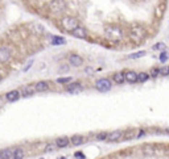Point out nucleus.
Segmentation results:
<instances>
[{
	"instance_id": "1",
	"label": "nucleus",
	"mask_w": 169,
	"mask_h": 159,
	"mask_svg": "<svg viewBox=\"0 0 169 159\" xmlns=\"http://www.w3.org/2000/svg\"><path fill=\"white\" fill-rule=\"evenodd\" d=\"M24 158V150L21 147H7L0 150V159H21Z\"/></svg>"
},
{
	"instance_id": "2",
	"label": "nucleus",
	"mask_w": 169,
	"mask_h": 159,
	"mask_svg": "<svg viewBox=\"0 0 169 159\" xmlns=\"http://www.w3.org/2000/svg\"><path fill=\"white\" fill-rule=\"evenodd\" d=\"M49 12L53 14H60L66 9V0H50L48 4Z\"/></svg>"
},
{
	"instance_id": "3",
	"label": "nucleus",
	"mask_w": 169,
	"mask_h": 159,
	"mask_svg": "<svg viewBox=\"0 0 169 159\" xmlns=\"http://www.w3.org/2000/svg\"><path fill=\"white\" fill-rule=\"evenodd\" d=\"M105 36L111 41H120L123 38V30L118 26H107L105 29Z\"/></svg>"
},
{
	"instance_id": "4",
	"label": "nucleus",
	"mask_w": 169,
	"mask_h": 159,
	"mask_svg": "<svg viewBox=\"0 0 169 159\" xmlns=\"http://www.w3.org/2000/svg\"><path fill=\"white\" fill-rule=\"evenodd\" d=\"M145 36V29L144 26H141V25L139 24H135L134 26L131 28V38L135 39V41H140V39H143Z\"/></svg>"
},
{
	"instance_id": "5",
	"label": "nucleus",
	"mask_w": 169,
	"mask_h": 159,
	"mask_svg": "<svg viewBox=\"0 0 169 159\" xmlns=\"http://www.w3.org/2000/svg\"><path fill=\"white\" fill-rule=\"evenodd\" d=\"M111 87H112V83L107 78H102L95 82V89H98L99 92H109Z\"/></svg>"
},
{
	"instance_id": "6",
	"label": "nucleus",
	"mask_w": 169,
	"mask_h": 159,
	"mask_svg": "<svg viewBox=\"0 0 169 159\" xmlns=\"http://www.w3.org/2000/svg\"><path fill=\"white\" fill-rule=\"evenodd\" d=\"M80 25V23H78V20L75 19V17H71V16H65L62 19V26L66 29V30L71 32L73 29H75Z\"/></svg>"
},
{
	"instance_id": "7",
	"label": "nucleus",
	"mask_w": 169,
	"mask_h": 159,
	"mask_svg": "<svg viewBox=\"0 0 169 159\" xmlns=\"http://www.w3.org/2000/svg\"><path fill=\"white\" fill-rule=\"evenodd\" d=\"M12 57V51L7 46H2L0 48V63H7Z\"/></svg>"
},
{
	"instance_id": "8",
	"label": "nucleus",
	"mask_w": 169,
	"mask_h": 159,
	"mask_svg": "<svg viewBox=\"0 0 169 159\" xmlns=\"http://www.w3.org/2000/svg\"><path fill=\"white\" fill-rule=\"evenodd\" d=\"M19 91H20V95L23 97H29L33 95V93H36V88H34V86H32V84H25V86H21V88Z\"/></svg>"
},
{
	"instance_id": "9",
	"label": "nucleus",
	"mask_w": 169,
	"mask_h": 159,
	"mask_svg": "<svg viewBox=\"0 0 169 159\" xmlns=\"http://www.w3.org/2000/svg\"><path fill=\"white\" fill-rule=\"evenodd\" d=\"M66 91L69 93H80L83 91V86L81 83H77V82H73V83H69L66 87Z\"/></svg>"
},
{
	"instance_id": "10",
	"label": "nucleus",
	"mask_w": 169,
	"mask_h": 159,
	"mask_svg": "<svg viewBox=\"0 0 169 159\" xmlns=\"http://www.w3.org/2000/svg\"><path fill=\"white\" fill-rule=\"evenodd\" d=\"M69 63L73 67H81L83 64V58L81 55H78V54H71L69 57Z\"/></svg>"
},
{
	"instance_id": "11",
	"label": "nucleus",
	"mask_w": 169,
	"mask_h": 159,
	"mask_svg": "<svg viewBox=\"0 0 169 159\" xmlns=\"http://www.w3.org/2000/svg\"><path fill=\"white\" fill-rule=\"evenodd\" d=\"M123 134L124 133L122 132V130H114V132L109 133L106 141H109V142H118V141H120L123 138Z\"/></svg>"
},
{
	"instance_id": "12",
	"label": "nucleus",
	"mask_w": 169,
	"mask_h": 159,
	"mask_svg": "<svg viewBox=\"0 0 169 159\" xmlns=\"http://www.w3.org/2000/svg\"><path fill=\"white\" fill-rule=\"evenodd\" d=\"M71 34H73L74 37H77V38L85 39L86 37H87V30H86V28H83V26H80V25H78L77 28L71 30Z\"/></svg>"
},
{
	"instance_id": "13",
	"label": "nucleus",
	"mask_w": 169,
	"mask_h": 159,
	"mask_svg": "<svg viewBox=\"0 0 169 159\" xmlns=\"http://www.w3.org/2000/svg\"><path fill=\"white\" fill-rule=\"evenodd\" d=\"M20 91L19 89H12V91L7 92L5 93V100L8 101V103H15V101H17L20 99Z\"/></svg>"
},
{
	"instance_id": "14",
	"label": "nucleus",
	"mask_w": 169,
	"mask_h": 159,
	"mask_svg": "<svg viewBox=\"0 0 169 159\" xmlns=\"http://www.w3.org/2000/svg\"><path fill=\"white\" fill-rule=\"evenodd\" d=\"M56 146L58 147V149H65V147H67L70 145V138L69 137H66V136H63V137H58V138L56 139Z\"/></svg>"
},
{
	"instance_id": "15",
	"label": "nucleus",
	"mask_w": 169,
	"mask_h": 159,
	"mask_svg": "<svg viewBox=\"0 0 169 159\" xmlns=\"http://www.w3.org/2000/svg\"><path fill=\"white\" fill-rule=\"evenodd\" d=\"M124 78H125V82L127 83H138V72L132 71V70H128L124 72Z\"/></svg>"
},
{
	"instance_id": "16",
	"label": "nucleus",
	"mask_w": 169,
	"mask_h": 159,
	"mask_svg": "<svg viewBox=\"0 0 169 159\" xmlns=\"http://www.w3.org/2000/svg\"><path fill=\"white\" fill-rule=\"evenodd\" d=\"M34 88H36V92H46L49 89V84L45 80H40L34 84Z\"/></svg>"
},
{
	"instance_id": "17",
	"label": "nucleus",
	"mask_w": 169,
	"mask_h": 159,
	"mask_svg": "<svg viewBox=\"0 0 169 159\" xmlns=\"http://www.w3.org/2000/svg\"><path fill=\"white\" fill-rule=\"evenodd\" d=\"M83 143H85V137L82 136L75 134L70 138V145H73V146H82Z\"/></svg>"
},
{
	"instance_id": "18",
	"label": "nucleus",
	"mask_w": 169,
	"mask_h": 159,
	"mask_svg": "<svg viewBox=\"0 0 169 159\" xmlns=\"http://www.w3.org/2000/svg\"><path fill=\"white\" fill-rule=\"evenodd\" d=\"M112 80L116 83V84H123V83L125 82V78H124V72H115L114 76H112Z\"/></svg>"
},
{
	"instance_id": "19",
	"label": "nucleus",
	"mask_w": 169,
	"mask_h": 159,
	"mask_svg": "<svg viewBox=\"0 0 169 159\" xmlns=\"http://www.w3.org/2000/svg\"><path fill=\"white\" fill-rule=\"evenodd\" d=\"M50 43L54 46H58V45H65L66 43V39H65L63 37H61V36H53L52 37V41H50Z\"/></svg>"
},
{
	"instance_id": "20",
	"label": "nucleus",
	"mask_w": 169,
	"mask_h": 159,
	"mask_svg": "<svg viewBox=\"0 0 169 159\" xmlns=\"http://www.w3.org/2000/svg\"><path fill=\"white\" fill-rule=\"evenodd\" d=\"M156 153V150H154V147L152 145H147V146L143 147V154L145 155V157H152Z\"/></svg>"
},
{
	"instance_id": "21",
	"label": "nucleus",
	"mask_w": 169,
	"mask_h": 159,
	"mask_svg": "<svg viewBox=\"0 0 169 159\" xmlns=\"http://www.w3.org/2000/svg\"><path fill=\"white\" fill-rule=\"evenodd\" d=\"M149 78H151V75L148 74V72L141 71V72L138 74V83H145V82H148Z\"/></svg>"
},
{
	"instance_id": "22",
	"label": "nucleus",
	"mask_w": 169,
	"mask_h": 159,
	"mask_svg": "<svg viewBox=\"0 0 169 159\" xmlns=\"http://www.w3.org/2000/svg\"><path fill=\"white\" fill-rule=\"evenodd\" d=\"M152 50H154V51H164V50H167V45L164 42H157L152 46Z\"/></svg>"
},
{
	"instance_id": "23",
	"label": "nucleus",
	"mask_w": 169,
	"mask_h": 159,
	"mask_svg": "<svg viewBox=\"0 0 169 159\" xmlns=\"http://www.w3.org/2000/svg\"><path fill=\"white\" fill-rule=\"evenodd\" d=\"M147 55V51H138V53H132V54H129L128 58L129 59H139V58H143V57H145Z\"/></svg>"
},
{
	"instance_id": "24",
	"label": "nucleus",
	"mask_w": 169,
	"mask_h": 159,
	"mask_svg": "<svg viewBox=\"0 0 169 159\" xmlns=\"http://www.w3.org/2000/svg\"><path fill=\"white\" fill-rule=\"evenodd\" d=\"M32 26H34L36 29H31L33 33H36V34H41V33H44V26L42 25H40V24H32Z\"/></svg>"
},
{
	"instance_id": "25",
	"label": "nucleus",
	"mask_w": 169,
	"mask_h": 159,
	"mask_svg": "<svg viewBox=\"0 0 169 159\" xmlns=\"http://www.w3.org/2000/svg\"><path fill=\"white\" fill-rule=\"evenodd\" d=\"M58 84H69L70 82H73V78L71 76H65V78H58L56 80Z\"/></svg>"
},
{
	"instance_id": "26",
	"label": "nucleus",
	"mask_w": 169,
	"mask_h": 159,
	"mask_svg": "<svg viewBox=\"0 0 169 159\" xmlns=\"http://www.w3.org/2000/svg\"><path fill=\"white\" fill-rule=\"evenodd\" d=\"M56 143L54 145H53V143H48V145H46V146H45V149H44V153L45 154H48V153H53V151H54L56 150Z\"/></svg>"
},
{
	"instance_id": "27",
	"label": "nucleus",
	"mask_w": 169,
	"mask_h": 159,
	"mask_svg": "<svg viewBox=\"0 0 169 159\" xmlns=\"http://www.w3.org/2000/svg\"><path fill=\"white\" fill-rule=\"evenodd\" d=\"M107 136H109V133L102 132V133H99V134L95 136V139H96V141H106V139H107Z\"/></svg>"
},
{
	"instance_id": "28",
	"label": "nucleus",
	"mask_w": 169,
	"mask_h": 159,
	"mask_svg": "<svg viewBox=\"0 0 169 159\" xmlns=\"http://www.w3.org/2000/svg\"><path fill=\"white\" fill-rule=\"evenodd\" d=\"M85 75H87V76H93V75H95V70L93 67H90V66H86L85 67Z\"/></svg>"
},
{
	"instance_id": "29",
	"label": "nucleus",
	"mask_w": 169,
	"mask_h": 159,
	"mask_svg": "<svg viewBox=\"0 0 169 159\" xmlns=\"http://www.w3.org/2000/svg\"><path fill=\"white\" fill-rule=\"evenodd\" d=\"M151 76H152V78H157V76H159V75H160V68H157V67H153L152 68V70H151Z\"/></svg>"
},
{
	"instance_id": "30",
	"label": "nucleus",
	"mask_w": 169,
	"mask_h": 159,
	"mask_svg": "<svg viewBox=\"0 0 169 159\" xmlns=\"http://www.w3.org/2000/svg\"><path fill=\"white\" fill-rule=\"evenodd\" d=\"M167 61H168V53L164 50V51H161V54H160V62L164 63V62H167Z\"/></svg>"
},
{
	"instance_id": "31",
	"label": "nucleus",
	"mask_w": 169,
	"mask_h": 159,
	"mask_svg": "<svg viewBox=\"0 0 169 159\" xmlns=\"http://www.w3.org/2000/svg\"><path fill=\"white\" fill-rule=\"evenodd\" d=\"M160 75H164V76H167L169 75V66H164L160 68Z\"/></svg>"
},
{
	"instance_id": "32",
	"label": "nucleus",
	"mask_w": 169,
	"mask_h": 159,
	"mask_svg": "<svg viewBox=\"0 0 169 159\" xmlns=\"http://www.w3.org/2000/svg\"><path fill=\"white\" fill-rule=\"evenodd\" d=\"M32 64H33V61H29V62H28L27 64H25V67L23 68V72H27L28 70H29V68L32 67Z\"/></svg>"
},
{
	"instance_id": "33",
	"label": "nucleus",
	"mask_w": 169,
	"mask_h": 159,
	"mask_svg": "<svg viewBox=\"0 0 169 159\" xmlns=\"http://www.w3.org/2000/svg\"><path fill=\"white\" fill-rule=\"evenodd\" d=\"M67 71H69V66H67V64L60 66V72H67Z\"/></svg>"
},
{
	"instance_id": "34",
	"label": "nucleus",
	"mask_w": 169,
	"mask_h": 159,
	"mask_svg": "<svg viewBox=\"0 0 169 159\" xmlns=\"http://www.w3.org/2000/svg\"><path fill=\"white\" fill-rule=\"evenodd\" d=\"M74 158H78V159H85V154L81 153V151H77V153L74 154Z\"/></svg>"
},
{
	"instance_id": "35",
	"label": "nucleus",
	"mask_w": 169,
	"mask_h": 159,
	"mask_svg": "<svg viewBox=\"0 0 169 159\" xmlns=\"http://www.w3.org/2000/svg\"><path fill=\"white\" fill-rule=\"evenodd\" d=\"M145 134H147V132H145V130H140V132H139V134L136 136V138H141V137H144Z\"/></svg>"
},
{
	"instance_id": "36",
	"label": "nucleus",
	"mask_w": 169,
	"mask_h": 159,
	"mask_svg": "<svg viewBox=\"0 0 169 159\" xmlns=\"http://www.w3.org/2000/svg\"><path fill=\"white\" fill-rule=\"evenodd\" d=\"M3 104H4V103H3V97H2V96H0V108H2V107H3Z\"/></svg>"
},
{
	"instance_id": "37",
	"label": "nucleus",
	"mask_w": 169,
	"mask_h": 159,
	"mask_svg": "<svg viewBox=\"0 0 169 159\" xmlns=\"http://www.w3.org/2000/svg\"><path fill=\"white\" fill-rule=\"evenodd\" d=\"M164 130H165V132H169V128H165Z\"/></svg>"
},
{
	"instance_id": "38",
	"label": "nucleus",
	"mask_w": 169,
	"mask_h": 159,
	"mask_svg": "<svg viewBox=\"0 0 169 159\" xmlns=\"http://www.w3.org/2000/svg\"><path fill=\"white\" fill-rule=\"evenodd\" d=\"M2 79H3V76H2V75H0V82H2Z\"/></svg>"
}]
</instances>
